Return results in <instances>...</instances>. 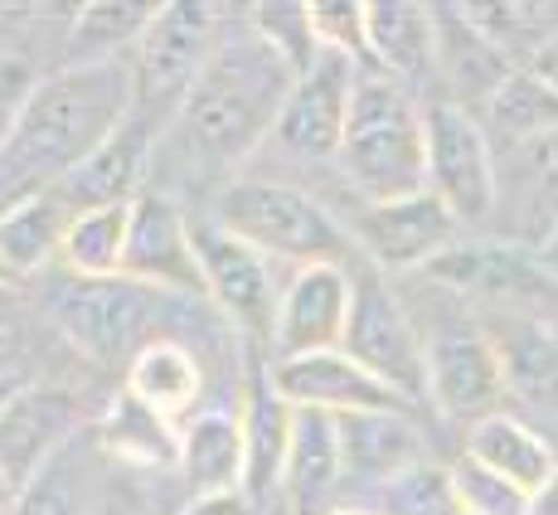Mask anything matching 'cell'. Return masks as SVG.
Returning <instances> with one entry per match:
<instances>
[{"mask_svg":"<svg viewBox=\"0 0 558 515\" xmlns=\"http://www.w3.org/2000/svg\"><path fill=\"white\" fill-rule=\"evenodd\" d=\"M292 79L296 69L257 35L248 15L223 20V35L199 83L156 142L151 185L166 190L170 200L180 190H199L214 200L223 185H233L257 146L272 142Z\"/></svg>","mask_w":558,"mask_h":515,"instance_id":"cell-1","label":"cell"},{"mask_svg":"<svg viewBox=\"0 0 558 515\" xmlns=\"http://www.w3.org/2000/svg\"><path fill=\"white\" fill-rule=\"evenodd\" d=\"M132 107L136 83L126 59L63 63L59 73H49L0 136V214L53 195L122 132Z\"/></svg>","mask_w":558,"mask_h":515,"instance_id":"cell-2","label":"cell"},{"mask_svg":"<svg viewBox=\"0 0 558 515\" xmlns=\"http://www.w3.org/2000/svg\"><path fill=\"white\" fill-rule=\"evenodd\" d=\"M336 170L360 200H399L427 190V98L379 69H360Z\"/></svg>","mask_w":558,"mask_h":515,"instance_id":"cell-3","label":"cell"},{"mask_svg":"<svg viewBox=\"0 0 558 515\" xmlns=\"http://www.w3.org/2000/svg\"><path fill=\"white\" fill-rule=\"evenodd\" d=\"M185 302H195V297L160 292V287L132 283V277L83 283V277H69V273H53L45 292H39L49 326L83 360L102 364V370H122V374L151 340L175 336L170 307H185Z\"/></svg>","mask_w":558,"mask_h":515,"instance_id":"cell-4","label":"cell"},{"mask_svg":"<svg viewBox=\"0 0 558 515\" xmlns=\"http://www.w3.org/2000/svg\"><path fill=\"white\" fill-rule=\"evenodd\" d=\"M209 219H219L229 233L267 253L277 267L296 273V267L316 263H350V233L345 219L316 195V190L287 185V180L267 176H239L209 200Z\"/></svg>","mask_w":558,"mask_h":515,"instance_id":"cell-5","label":"cell"},{"mask_svg":"<svg viewBox=\"0 0 558 515\" xmlns=\"http://www.w3.org/2000/svg\"><path fill=\"white\" fill-rule=\"evenodd\" d=\"M223 10L214 5H160L142 45L132 49V83H136V117H146L166 136L170 117L199 83L204 63L223 35Z\"/></svg>","mask_w":558,"mask_h":515,"instance_id":"cell-6","label":"cell"},{"mask_svg":"<svg viewBox=\"0 0 558 515\" xmlns=\"http://www.w3.org/2000/svg\"><path fill=\"white\" fill-rule=\"evenodd\" d=\"M355 364L399 390L413 409L427 404V350H423V326L399 292H393L389 273L360 263L355 267V297H350V321L345 340H340Z\"/></svg>","mask_w":558,"mask_h":515,"instance_id":"cell-7","label":"cell"},{"mask_svg":"<svg viewBox=\"0 0 558 515\" xmlns=\"http://www.w3.org/2000/svg\"><path fill=\"white\" fill-rule=\"evenodd\" d=\"M423 350H427V409L437 418L471 428L481 418L500 414L510 380L486 321L466 316V311L461 316L457 311L437 316L423 331Z\"/></svg>","mask_w":558,"mask_h":515,"instance_id":"cell-8","label":"cell"},{"mask_svg":"<svg viewBox=\"0 0 558 515\" xmlns=\"http://www.w3.org/2000/svg\"><path fill=\"white\" fill-rule=\"evenodd\" d=\"M190 239L199 253V277H204V307L233 326L243 340L272 336L277 302H282L287 277H277V263L267 253H257L253 243H243L239 233H229L219 219H209L204 209H190Z\"/></svg>","mask_w":558,"mask_h":515,"instance_id":"cell-9","label":"cell"},{"mask_svg":"<svg viewBox=\"0 0 558 515\" xmlns=\"http://www.w3.org/2000/svg\"><path fill=\"white\" fill-rule=\"evenodd\" d=\"M427 190L457 214L461 229H486L500 205V166L476 112L427 98Z\"/></svg>","mask_w":558,"mask_h":515,"instance_id":"cell-10","label":"cell"},{"mask_svg":"<svg viewBox=\"0 0 558 515\" xmlns=\"http://www.w3.org/2000/svg\"><path fill=\"white\" fill-rule=\"evenodd\" d=\"M423 277L442 292L500 307V316L544 321V311L558 307V277L539 263L534 249L510 239H461Z\"/></svg>","mask_w":558,"mask_h":515,"instance_id":"cell-11","label":"cell"},{"mask_svg":"<svg viewBox=\"0 0 558 515\" xmlns=\"http://www.w3.org/2000/svg\"><path fill=\"white\" fill-rule=\"evenodd\" d=\"M340 219L364 263L379 273H427L466 233L433 190L399 200H355V209H345Z\"/></svg>","mask_w":558,"mask_h":515,"instance_id":"cell-12","label":"cell"},{"mask_svg":"<svg viewBox=\"0 0 558 515\" xmlns=\"http://www.w3.org/2000/svg\"><path fill=\"white\" fill-rule=\"evenodd\" d=\"M355 83H360V63L345 53L320 49L287 88V103L277 112L272 127V146H282L292 160L306 166H326L340 156L345 142V122H350V103H355Z\"/></svg>","mask_w":558,"mask_h":515,"instance_id":"cell-13","label":"cell"},{"mask_svg":"<svg viewBox=\"0 0 558 515\" xmlns=\"http://www.w3.org/2000/svg\"><path fill=\"white\" fill-rule=\"evenodd\" d=\"M350 297H355V263H316L287 273L272 336H267V360L282 364V360L320 356V350H340L350 321Z\"/></svg>","mask_w":558,"mask_h":515,"instance_id":"cell-14","label":"cell"},{"mask_svg":"<svg viewBox=\"0 0 558 515\" xmlns=\"http://www.w3.org/2000/svg\"><path fill=\"white\" fill-rule=\"evenodd\" d=\"M239 423H243V447H248V471H243V496L257 511H277L287 481V453H292V428L296 409L282 399L272 380V360H257V350L243 356V380H239Z\"/></svg>","mask_w":558,"mask_h":515,"instance_id":"cell-15","label":"cell"},{"mask_svg":"<svg viewBox=\"0 0 558 515\" xmlns=\"http://www.w3.org/2000/svg\"><path fill=\"white\" fill-rule=\"evenodd\" d=\"M122 277L204 302L199 253H195V239H190V209L156 185H146L132 200V243H126Z\"/></svg>","mask_w":558,"mask_h":515,"instance_id":"cell-16","label":"cell"},{"mask_svg":"<svg viewBox=\"0 0 558 515\" xmlns=\"http://www.w3.org/2000/svg\"><path fill=\"white\" fill-rule=\"evenodd\" d=\"M272 380L292 409H316L330 418L350 414H417L399 390L374 380L364 364H355L345 350H320V356L282 360L272 364Z\"/></svg>","mask_w":558,"mask_h":515,"instance_id":"cell-17","label":"cell"},{"mask_svg":"<svg viewBox=\"0 0 558 515\" xmlns=\"http://www.w3.org/2000/svg\"><path fill=\"white\" fill-rule=\"evenodd\" d=\"M500 166V239L539 249L558 229V132H544L534 142L496 152Z\"/></svg>","mask_w":558,"mask_h":515,"instance_id":"cell-18","label":"cell"},{"mask_svg":"<svg viewBox=\"0 0 558 515\" xmlns=\"http://www.w3.org/2000/svg\"><path fill=\"white\" fill-rule=\"evenodd\" d=\"M78 438V404L69 390L53 384H25L0 414V463L25 487L53 453Z\"/></svg>","mask_w":558,"mask_h":515,"instance_id":"cell-19","label":"cell"},{"mask_svg":"<svg viewBox=\"0 0 558 515\" xmlns=\"http://www.w3.org/2000/svg\"><path fill=\"white\" fill-rule=\"evenodd\" d=\"M340 453H345V487L374 496L403 471L433 463L417 414H350L340 418Z\"/></svg>","mask_w":558,"mask_h":515,"instance_id":"cell-20","label":"cell"},{"mask_svg":"<svg viewBox=\"0 0 558 515\" xmlns=\"http://www.w3.org/2000/svg\"><path fill=\"white\" fill-rule=\"evenodd\" d=\"M514 63L481 35L466 20L461 5H437V98L466 107V112H486V103L510 83Z\"/></svg>","mask_w":558,"mask_h":515,"instance_id":"cell-21","label":"cell"},{"mask_svg":"<svg viewBox=\"0 0 558 515\" xmlns=\"http://www.w3.org/2000/svg\"><path fill=\"white\" fill-rule=\"evenodd\" d=\"M369 69L423 98L437 83V5L379 0L369 5Z\"/></svg>","mask_w":558,"mask_h":515,"instance_id":"cell-22","label":"cell"},{"mask_svg":"<svg viewBox=\"0 0 558 515\" xmlns=\"http://www.w3.org/2000/svg\"><path fill=\"white\" fill-rule=\"evenodd\" d=\"M122 390L170 423H190L204 409V360L185 336H160L122 374Z\"/></svg>","mask_w":558,"mask_h":515,"instance_id":"cell-23","label":"cell"},{"mask_svg":"<svg viewBox=\"0 0 558 515\" xmlns=\"http://www.w3.org/2000/svg\"><path fill=\"white\" fill-rule=\"evenodd\" d=\"M248 447H243L239 409H199L190 423H180V471L190 496H219L243 491Z\"/></svg>","mask_w":558,"mask_h":515,"instance_id":"cell-24","label":"cell"},{"mask_svg":"<svg viewBox=\"0 0 558 515\" xmlns=\"http://www.w3.org/2000/svg\"><path fill=\"white\" fill-rule=\"evenodd\" d=\"M461 453L476 457L481 467L500 471V477L514 481L524 496H539L558 471V453H554L549 438H544L534 423H524L520 414H506V409L481 418V423H471L466 438H461Z\"/></svg>","mask_w":558,"mask_h":515,"instance_id":"cell-25","label":"cell"},{"mask_svg":"<svg viewBox=\"0 0 558 515\" xmlns=\"http://www.w3.org/2000/svg\"><path fill=\"white\" fill-rule=\"evenodd\" d=\"M93 447L126 471H180V423L146 409L126 390H117L93 423Z\"/></svg>","mask_w":558,"mask_h":515,"instance_id":"cell-26","label":"cell"},{"mask_svg":"<svg viewBox=\"0 0 558 515\" xmlns=\"http://www.w3.org/2000/svg\"><path fill=\"white\" fill-rule=\"evenodd\" d=\"M345 487V453H340V418L296 409L292 428V453H287V481L282 496L287 511L296 515H320L336 491Z\"/></svg>","mask_w":558,"mask_h":515,"instance_id":"cell-27","label":"cell"},{"mask_svg":"<svg viewBox=\"0 0 558 515\" xmlns=\"http://www.w3.org/2000/svg\"><path fill=\"white\" fill-rule=\"evenodd\" d=\"M126 243H132V205L78 209L69 219L53 273L83 277V283H112L126 273Z\"/></svg>","mask_w":558,"mask_h":515,"instance_id":"cell-28","label":"cell"},{"mask_svg":"<svg viewBox=\"0 0 558 515\" xmlns=\"http://www.w3.org/2000/svg\"><path fill=\"white\" fill-rule=\"evenodd\" d=\"M73 214L63 209L59 195H39L25 200V205L0 214V263L10 267L15 283H29V277H45L59 267V249L63 233H69Z\"/></svg>","mask_w":558,"mask_h":515,"instance_id":"cell-29","label":"cell"},{"mask_svg":"<svg viewBox=\"0 0 558 515\" xmlns=\"http://www.w3.org/2000/svg\"><path fill=\"white\" fill-rule=\"evenodd\" d=\"M88 447H93V438L78 433L63 453H53L49 463L25 481V491H20L10 515H88L93 491H98V477H93V467H88Z\"/></svg>","mask_w":558,"mask_h":515,"instance_id":"cell-30","label":"cell"},{"mask_svg":"<svg viewBox=\"0 0 558 515\" xmlns=\"http://www.w3.org/2000/svg\"><path fill=\"white\" fill-rule=\"evenodd\" d=\"M160 5H83L69 20V63H107V59H132L142 35L151 29Z\"/></svg>","mask_w":558,"mask_h":515,"instance_id":"cell-31","label":"cell"},{"mask_svg":"<svg viewBox=\"0 0 558 515\" xmlns=\"http://www.w3.org/2000/svg\"><path fill=\"white\" fill-rule=\"evenodd\" d=\"M481 127H486V136H490L496 152L534 142V136H544V132H558V93L544 88L530 69H514L506 88L486 103Z\"/></svg>","mask_w":558,"mask_h":515,"instance_id":"cell-32","label":"cell"},{"mask_svg":"<svg viewBox=\"0 0 558 515\" xmlns=\"http://www.w3.org/2000/svg\"><path fill=\"white\" fill-rule=\"evenodd\" d=\"M447 481H452L461 515H534V496H524L514 481L481 467L476 457H466V453H461L457 463H447Z\"/></svg>","mask_w":558,"mask_h":515,"instance_id":"cell-33","label":"cell"},{"mask_svg":"<svg viewBox=\"0 0 558 515\" xmlns=\"http://www.w3.org/2000/svg\"><path fill=\"white\" fill-rule=\"evenodd\" d=\"M379 515H461L457 496H452V481H447V467L423 463L403 477H393L389 487L374 491V506Z\"/></svg>","mask_w":558,"mask_h":515,"instance_id":"cell-34","label":"cell"},{"mask_svg":"<svg viewBox=\"0 0 558 515\" xmlns=\"http://www.w3.org/2000/svg\"><path fill=\"white\" fill-rule=\"evenodd\" d=\"M311 35L320 49L345 53L360 69H369V5H350V0L311 5Z\"/></svg>","mask_w":558,"mask_h":515,"instance_id":"cell-35","label":"cell"},{"mask_svg":"<svg viewBox=\"0 0 558 515\" xmlns=\"http://www.w3.org/2000/svg\"><path fill=\"white\" fill-rule=\"evenodd\" d=\"M39 69L25 59V53H10V49H0V136L10 132V122H15L20 112H25V103L35 98V88H39Z\"/></svg>","mask_w":558,"mask_h":515,"instance_id":"cell-36","label":"cell"},{"mask_svg":"<svg viewBox=\"0 0 558 515\" xmlns=\"http://www.w3.org/2000/svg\"><path fill=\"white\" fill-rule=\"evenodd\" d=\"M88 515H160L156 511V496L136 481V471H112V477L98 481L93 491V511Z\"/></svg>","mask_w":558,"mask_h":515,"instance_id":"cell-37","label":"cell"},{"mask_svg":"<svg viewBox=\"0 0 558 515\" xmlns=\"http://www.w3.org/2000/svg\"><path fill=\"white\" fill-rule=\"evenodd\" d=\"M20 346H25V297L20 287H0V374L20 370Z\"/></svg>","mask_w":558,"mask_h":515,"instance_id":"cell-38","label":"cell"},{"mask_svg":"<svg viewBox=\"0 0 558 515\" xmlns=\"http://www.w3.org/2000/svg\"><path fill=\"white\" fill-rule=\"evenodd\" d=\"M175 515H257L243 491H219V496H185Z\"/></svg>","mask_w":558,"mask_h":515,"instance_id":"cell-39","label":"cell"},{"mask_svg":"<svg viewBox=\"0 0 558 515\" xmlns=\"http://www.w3.org/2000/svg\"><path fill=\"white\" fill-rule=\"evenodd\" d=\"M524 69H530L534 79L544 83V88H554V93H558V35H554V39H549V45H544L539 53H534V59L524 63Z\"/></svg>","mask_w":558,"mask_h":515,"instance_id":"cell-40","label":"cell"},{"mask_svg":"<svg viewBox=\"0 0 558 515\" xmlns=\"http://www.w3.org/2000/svg\"><path fill=\"white\" fill-rule=\"evenodd\" d=\"M20 491H25V487H20V481L10 477V471H5V463H0V515H10V511H15Z\"/></svg>","mask_w":558,"mask_h":515,"instance_id":"cell-41","label":"cell"},{"mask_svg":"<svg viewBox=\"0 0 558 515\" xmlns=\"http://www.w3.org/2000/svg\"><path fill=\"white\" fill-rule=\"evenodd\" d=\"M25 384H29V380H25V374H20V370L0 374V414H5V404H10V399H15V394H20V390H25Z\"/></svg>","mask_w":558,"mask_h":515,"instance_id":"cell-42","label":"cell"},{"mask_svg":"<svg viewBox=\"0 0 558 515\" xmlns=\"http://www.w3.org/2000/svg\"><path fill=\"white\" fill-rule=\"evenodd\" d=\"M534 515H558V471H554V481L534 496Z\"/></svg>","mask_w":558,"mask_h":515,"instance_id":"cell-43","label":"cell"},{"mask_svg":"<svg viewBox=\"0 0 558 515\" xmlns=\"http://www.w3.org/2000/svg\"><path fill=\"white\" fill-rule=\"evenodd\" d=\"M534 253H539V263H544V267H549V273L558 277V229H554L549 239H544V243H539V249H534Z\"/></svg>","mask_w":558,"mask_h":515,"instance_id":"cell-44","label":"cell"},{"mask_svg":"<svg viewBox=\"0 0 558 515\" xmlns=\"http://www.w3.org/2000/svg\"><path fill=\"white\" fill-rule=\"evenodd\" d=\"M320 515H379V511H369V506H330V511H320Z\"/></svg>","mask_w":558,"mask_h":515,"instance_id":"cell-45","label":"cell"},{"mask_svg":"<svg viewBox=\"0 0 558 515\" xmlns=\"http://www.w3.org/2000/svg\"><path fill=\"white\" fill-rule=\"evenodd\" d=\"M0 287H25V283H15V277H10V267L0 263Z\"/></svg>","mask_w":558,"mask_h":515,"instance_id":"cell-46","label":"cell"},{"mask_svg":"<svg viewBox=\"0 0 558 515\" xmlns=\"http://www.w3.org/2000/svg\"><path fill=\"white\" fill-rule=\"evenodd\" d=\"M277 515H292V511H282V506H277Z\"/></svg>","mask_w":558,"mask_h":515,"instance_id":"cell-47","label":"cell"},{"mask_svg":"<svg viewBox=\"0 0 558 515\" xmlns=\"http://www.w3.org/2000/svg\"><path fill=\"white\" fill-rule=\"evenodd\" d=\"M267 515H277V511H267Z\"/></svg>","mask_w":558,"mask_h":515,"instance_id":"cell-48","label":"cell"}]
</instances>
